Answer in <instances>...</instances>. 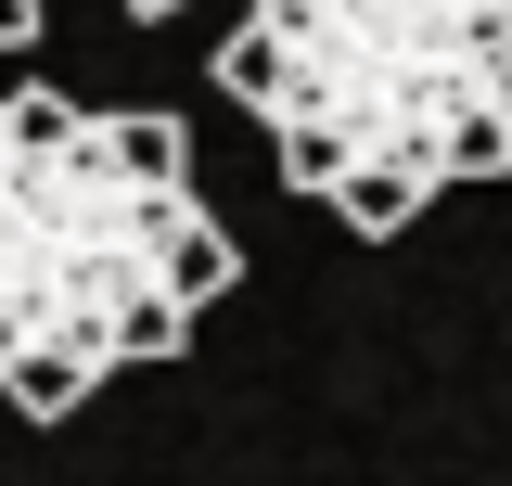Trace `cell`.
Listing matches in <instances>:
<instances>
[{"label": "cell", "mask_w": 512, "mask_h": 486, "mask_svg": "<svg viewBox=\"0 0 512 486\" xmlns=\"http://www.w3.org/2000/svg\"><path fill=\"white\" fill-rule=\"evenodd\" d=\"M512 0H244L218 39V90L282 141V180H500L512 116Z\"/></svg>", "instance_id": "cell-2"}, {"label": "cell", "mask_w": 512, "mask_h": 486, "mask_svg": "<svg viewBox=\"0 0 512 486\" xmlns=\"http://www.w3.org/2000/svg\"><path fill=\"white\" fill-rule=\"evenodd\" d=\"M320 205H333V218H346L359 243H384V231H410V218H423L436 192H423V180H384V167H372V180H333Z\"/></svg>", "instance_id": "cell-3"}, {"label": "cell", "mask_w": 512, "mask_h": 486, "mask_svg": "<svg viewBox=\"0 0 512 486\" xmlns=\"http://www.w3.org/2000/svg\"><path fill=\"white\" fill-rule=\"evenodd\" d=\"M500 116H512V64H500Z\"/></svg>", "instance_id": "cell-6"}, {"label": "cell", "mask_w": 512, "mask_h": 486, "mask_svg": "<svg viewBox=\"0 0 512 486\" xmlns=\"http://www.w3.org/2000/svg\"><path fill=\"white\" fill-rule=\"evenodd\" d=\"M39 39V0H0V52H26Z\"/></svg>", "instance_id": "cell-4"}, {"label": "cell", "mask_w": 512, "mask_h": 486, "mask_svg": "<svg viewBox=\"0 0 512 486\" xmlns=\"http://www.w3.org/2000/svg\"><path fill=\"white\" fill-rule=\"evenodd\" d=\"M116 13H180V0H116Z\"/></svg>", "instance_id": "cell-5"}, {"label": "cell", "mask_w": 512, "mask_h": 486, "mask_svg": "<svg viewBox=\"0 0 512 486\" xmlns=\"http://www.w3.org/2000/svg\"><path fill=\"white\" fill-rule=\"evenodd\" d=\"M231 282L244 256L192 192L180 116H90L64 90L0 103V397L26 423L167 359Z\"/></svg>", "instance_id": "cell-1"}]
</instances>
